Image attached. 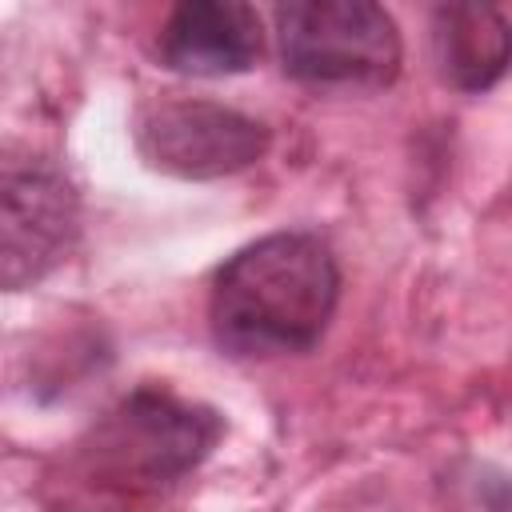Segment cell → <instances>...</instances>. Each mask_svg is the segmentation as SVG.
Masks as SVG:
<instances>
[{
	"label": "cell",
	"mask_w": 512,
	"mask_h": 512,
	"mask_svg": "<svg viewBox=\"0 0 512 512\" xmlns=\"http://www.w3.org/2000/svg\"><path fill=\"white\" fill-rule=\"evenodd\" d=\"M260 48V16L244 0H188L160 32V60L184 76L248 72Z\"/></svg>",
	"instance_id": "cell-6"
},
{
	"label": "cell",
	"mask_w": 512,
	"mask_h": 512,
	"mask_svg": "<svg viewBox=\"0 0 512 512\" xmlns=\"http://www.w3.org/2000/svg\"><path fill=\"white\" fill-rule=\"evenodd\" d=\"M220 432L224 424L212 408L184 404L156 388H140L100 424L96 460L116 480L168 484L192 472L212 452Z\"/></svg>",
	"instance_id": "cell-3"
},
{
	"label": "cell",
	"mask_w": 512,
	"mask_h": 512,
	"mask_svg": "<svg viewBox=\"0 0 512 512\" xmlns=\"http://www.w3.org/2000/svg\"><path fill=\"white\" fill-rule=\"evenodd\" d=\"M432 64L456 92H484L512 68V24L488 4L432 12Z\"/></svg>",
	"instance_id": "cell-7"
},
{
	"label": "cell",
	"mask_w": 512,
	"mask_h": 512,
	"mask_svg": "<svg viewBox=\"0 0 512 512\" xmlns=\"http://www.w3.org/2000/svg\"><path fill=\"white\" fill-rule=\"evenodd\" d=\"M136 152L180 180H220L268 152V128L212 100H152L132 124Z\"/></svg>",
	"instance_id": "cell-4"
},
{
	"label": "cell",
	"mask_w": 512,
	"mask_h": 512,
	"mask_svg": "<svg viewBox=\"0 0 512 512\" xmlns=\"http://www.w3.org/2000/svg\"><path fill=\"white\" fill-rule=\"evenodd\" d=\"M340 300V268L324 240L272 232L228 256L212 280V332L232 356L308 352Z\"/></svg>",
	"instance_id": "cell-1"
},
{
	"label": "cell",
	"mask_w": 512,
	"mask_h": 512,
	"mask_svg": "<svg viewBox=\"0 0 512 512\" xmlns=\"http://www.w3.org/2000/svg\"><path fill=\"white\" fill-rule=\"evenodd\" d=\"M80 232V200L52 160H8L0 184V276L20 292L44 280Z\"/></svg>",
	"instance_id": "cell-5"
},
{
	"label": "cell",
	"mask_w": 512,
	"mask_h": 512,
	"mask_svg": "<svg viewBox=\"0 0 512 512\" xmlns=\"http://www.w3.org/2000/svg\"><path fill=\"white\" fill-rule=\"evenodd\" d=\"M276 40L284 72L316 88H384L404 56L396 20L372 0H288Z\"/></svg>",
	"instance_id": "cell-2"
}]
</instances>
